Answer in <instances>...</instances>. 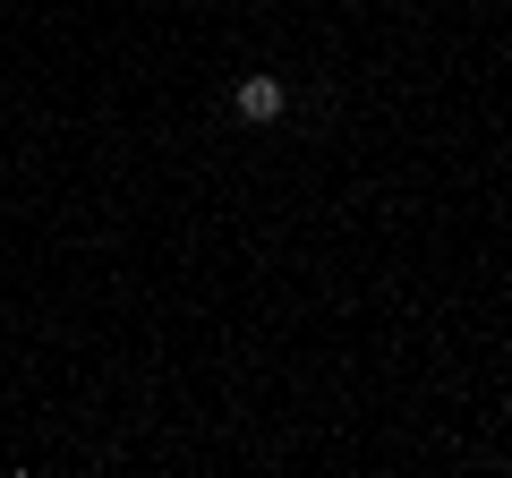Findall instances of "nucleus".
Segmentation results:
<instances>
[{
    "mask_svg": "<svg viewBox=\"0 0 512 478\" xmlns=\"http://www.w3.org/2000/svg\"><path fill=\"white\" fill-rule=\"evenodd\" d=\"M231 111L248 120V129H274L282 111H291V86H282V77H239V86H231Z\"/></svg>",
    "mask_w": 512,
    "mask_h": 478,
    "instance_id": "obj_1",
    "label": "nucleus"
}]
</instances>
